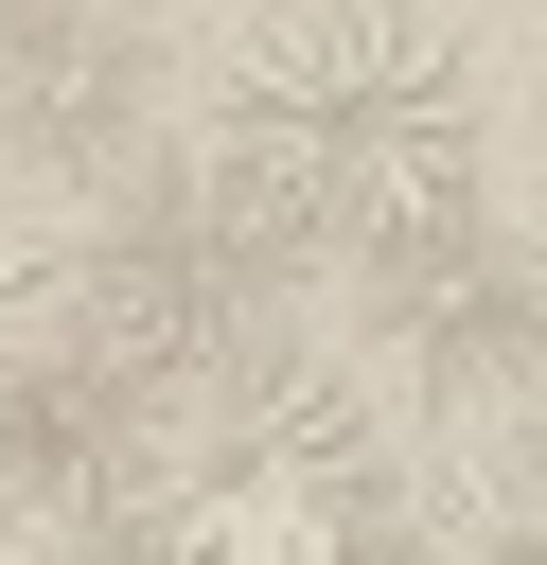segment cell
Returning <instances> with one entry per match:
<instances>
[{"label": "cell", "instance_id": "cell-1", "mask_svg": "<svg viewBox=\"0 0 547 565\" xmlns=\"http://www.w3.org/2000/svg\"><path fill=\"white\" fill-rule=\"evenodd\" d=\"M212 159L282 212V247H406L476 212V71L423 0H282L229 53Z\"/></svg>", "mask_w": 547, "mask_h": 565}, {"label": "cell", "instance_id": "cell-2", "mask_svg": "<svg viewBox=\"0 0 547 565\" xmlns=\"http://www.w3.org/2000/svg\"><path fill=\"white\" fill-rule=\"evenodd\" d=\"M106 565H406V477L335 371L265 353L176 424V459Z\"/></svg>", "mask_w": 547, "mask_h": 565}, {"label": "cell", "instance_id": "cell-3", "mask_svg": "<svg viewBox=\"0 0 547 565\" xmlns=\"http://www.w3.org/2000/svg\"><path fill=\"white\" fill-rule=\"evenodd\" d=\"M371 335H388L423 388H494V371L547 353V247L441 212V230H406V247L371 265Z\"/></svg>", "mask_w": 547, "mask_h": 565}, {"label": "cell", "instance_id": "cell-4", "mask_svg": "<svg viewBox=\"0 0 547 565\" xmlns=\"http://www.w3.org/2000/svg\"><path fill=\"white\" fill-rule=\"evenodd\" d=\"M141 18H106V0H18L0 18V124H18V159H53V177H124L141 159Z\"/></svg>", "mask_w": 547, "mask_h": 565}, {"label": "cell", "instance_id": "cell-5", "mask_svg": "<svg viewBox=\"0 0 547 565\" xmlns=\"http://www.w3.org/2000/svg\"><path fill=\"white\" fill-rule=\"evenodd\" d=\"M406 565H547V424H476L406 494Z\"/></svg>", "mask_w": 547, "mask_h": 565}, {"label": "cell", "instance_id": "cell-6", "mask_svg": "<svg viewBox=\"0 0 547 565\" xmlns=\"http://www.w3.org/2000/svg\"><path fill=\"white\" fill-rule=\"evenodd\" d=\"M53 353H71V230L0 212V388H18V371H53Z\"/></svg>", "mask_w": 547, "mask_h": 565}]
</instances>
